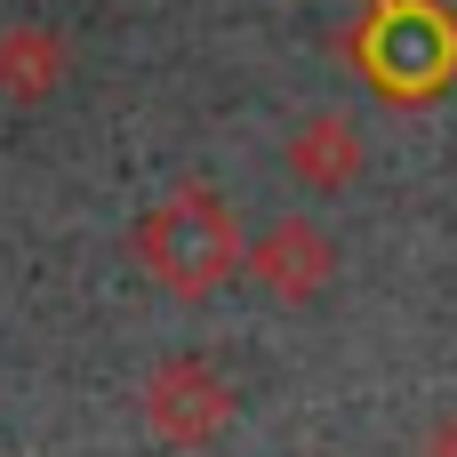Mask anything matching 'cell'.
I'll return each instance as SVG.
<instances>
[{
	"label": "cell",
	"mask_w": 457,
	"mask_h": 457,
	"mask_svg": "<svg viewBox=\"0 0 457 457\" xmlns=\"http://www.w3.org/2000/svg\"><path fill=\"white\" fill-rule=\"evenodd\" d=\"M353 72L386 104H434L457 80V16L442 0H361L345 32Z\"/></svg>",
	"instance_id": "cell-1"
},
{
	"label": "cell",
	"mask_w": 457,
	"mask_h": 457,
	"mask_svg": "<svg viewBox=\"0 0 457 457\" xmlns=\"http://www.w3.org/2000/svg\"><path fill=\"white\" fill-rule=\"evenodd\" d=\"M129 249H137V265L169 297H217L249 265V241L233 225V201L209 193V185H177L161 209H145L137 233H129Z\"/></svg>",
	"instance_id": "cell-2"
},
{
	"label": "cell",
	"mask_w": 457,
	"mask_h": 457,
	"mask_svg": "<svg viewBox=\"0 0 457 457\" xmlns=\"http://www.w3.org/2000/svg\"><path fill=\"white\" fill-rule=\"evenodd\" d=\"M137 410H145V426H153L169 450H209V442L233 426V378H225L217 361H201V353H169V361L145 378Z\"/></svg>",
	"instance_id": "cell-3"
},
{
	"label": "cell",
	"mask_w": 457,
	"mask_h": 457,
	"mask_svg": "<svg viewBox=\"0 0 457 457\" xmlns=\"http://www.w3.org/2000/svg\"><path fill=\"white\" fill-rule=\"evenodd\" d=\"M257 289H273L281 305H313L329 281H337V249L313 217H281L265 225V241H249V265H241Z\"/></svg>",
	"instance_id": "cell-4"
},
{
	"label": "cell",
	"mask_w": 457,
	"mask_h": 457,
	"mask_svg": "<svg viewBox=\"0 0 457 457\" xmlns=\"http://www.w3.org/2000/svg\"><path fill=\"white\" fill-rule=\"evenodd\" d=\"M72 72V40L56 24H8L0 32V96L8 104H48Z\"/></svg>",
	"instance_id": "cell-5"
},
{
	"label": "cell",
	"mask_w": 457,
	"mask_h": 457,
	"mask_svg": "<svg viewBox=\"0 0 457 457\" xmlns=\"http://www.w3.org/2000/svg\"><path fill=\"white\" fill-rule=\"evenodd\" d=\"M289 177L313 185V193H345V185L361 177V137H353V120H337V112L297 120V137H289Z\"/></svg>",
	"instance_id": "cell-6"
},
{
	"label": "cell",
	"mask_w": 457,
	"mask_h": 457,
	"mask_svg": "<svg viewBox=\"0 0 457 457\" xmlns=\"http://www.w3.org/2000/svg\"><path fill=\"white\" fill-rule=\"evenodd\" d=\"M434 457H457V418H442V426H434Z\"/></svg>",
	"instance_id": "cell-7"
}]
</instances>
